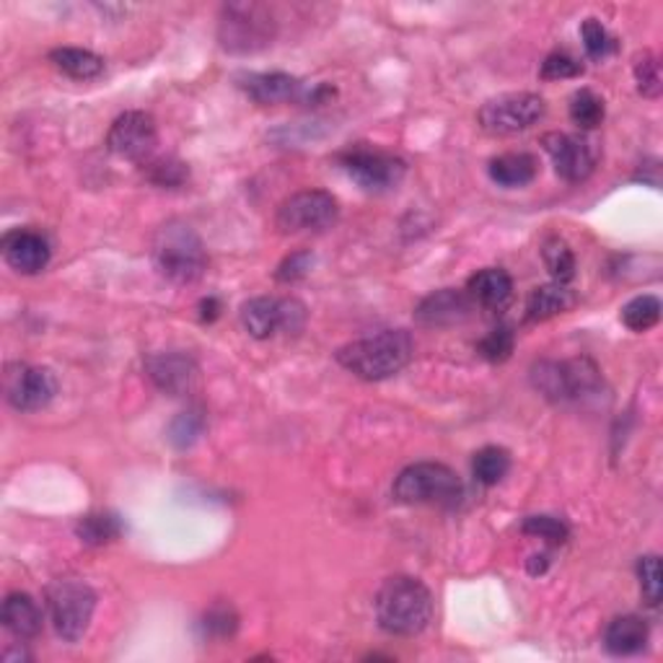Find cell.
<instances>
[{"label": "cell", "mask_w": 663, "mask_h": 663, "mask_svg": "<svg viewBox=\"0 0 663 663\" xmlns=\"http://www.w3.org/2000/svg\"><path fill=\"white\" fill-rule=\"evenodd\" d=\"M145 369H148V376L154 378L158 389L166 394H174V397L190 391L197 373L192 358L182 355V352H161V355L148 358Z\"/></svg>", "instance_id": "obj_17"}, {"label": "cell", "mask_w": 663, "mask_h": 663, "mask_svg": "<svg viewBox=\"0 0 663 663\" xmlns=\"http://www.w3.org/2000/svg\"><path fill=\"white\" fill-rule=\"evenodd\" d=\"M241 86L257 104H286L303 96L301 81L288 73H252Z\"/></svg>", "instance_id": "obj_19"}, {"label": "cell", "mask_w": 663, "mask_h": 663, "mask_svg": "<svg viewBox=\"0 0 663 663\" xmlns=\"http://www.w3.org/2000/svg\"><path fill=\"white\" fill-rule=\"evenodd\" d=\"M275 21L257 3H231L224 9L218 24V39L226 52H260L273 45Z\"/></svg>", "instance_id": "obj_6"}, {"label": "cell", "mask_w": 663, "mask_h": 663, "mask_svg": "<svg viewBox=\"0 0 663 663\" xmlns=\"http://www.w3.org/2000/svg\"><path fill=\"white\" fill-rule=\"evenodd\" d=\"M311 262H314V257H311L309 252L290 254V257H286V260L280 262V267H278V273H275V278H278L280 282L301 280L303 275H306L309 269H311Z\"/></svg>", "instance_id": "obj_39"}, {"label": "cell", "mask_w": 663, "mask_h": 663, "mask_svg": "<svg viewBox=\"0 0 663 663\" xmlns=\"http://www.w3.org/2000/svg\"><path fill=\"white\" fill-rule=\"evenodd\" d=\"M45 599L58 638L75 642L88 632L96 610V593L92 586L79 578H60L47 586Z\"/></svg>", "instance_id": "obj_5"}, {"label": "cell", "mask_w": 663, "mask_h": 663, "mask_svg": "<svg viewBox=\"0 0 663 663\" xmlns=\"http://www.w3.org/2000/svg\"><path fill=\"white\" fill-rule=\"evenodd\" d=\"M203 427H205L203 412H200V410H186V412H182L174 420V423H171V427H169L171 444H174L177 448L192 446L200 438V433H203Z\"/></svg>", "instance_id": "obj_32"}, {"label": "cell", "mask_w": 663, "mask_h": 663, "mask_svg": "<svg viewBox=\"0 0 663 663\" xmlns=\"http://www.w3.org/2000/svg\"><path fill=\"white\" fill-rule=\"evenodd\" d=\"M570 120L580 130H593L604 120V99L589 88H580L570 99Z\"/></svg>", "instance_id": "obj_29"}, {"label": "cell", "mask_w": 663, "mask_h": 663, "mask_svg": "<svg viewBox=\"0 0 663 663\" xmlns=\"http://www.w3.org/2000/svg\"><path fill=\"white\" fill-rule=\"evenodd\" d=\"M570 303H572L570 293L563 286H559V282H552V286H542L529 296L527 320L529 322H547V320H552V316L568 311Z\"/></svg>", "instance_id": "obj_24"}, {"label": "cell", "mask_w": 663, "mask_h": 663, "mask_svg": "<svg viewBox=\"0 0 663 663\" xmlns=\"http://www.w3.org/2000/svg\"><path fill=\"white\" fill-rule=\"evenodd\" d=\"M531 382L547 399L565 402V399H580L599 386L596 369L589 361L552 363L542 361L531 371Z\"/></svg>", "instance_id": "obj_11"}, {"label": "cell", "mask_w": 663, "mask_h": 663, "mask_svg": "<svg viewBox=\"0 0 663 663\" xmlns=\"http://www.w3.org/2000/svg\"><path fill=\"white\" fill-rule=\"evenodd\" d=\"M583 73V65L568 52H552L547 60L542 62V79L544 81H565L578 79Z\"/></svg>", "instance_id": "obj_36"}, {"label": "cell", "mask_w": 663, "mask_h": 663, "mask_svg": "<svg viewBox=\"0 0 663 663\" xmlns=\"http://www.w3.org/2000/svg\"><path fill=\"white\" fill-rule=\"evenodd\" d=\"M156 120L145 112H124L109 128L107 145L114 156L128 161H145L156 150Z\"/></svg>", "instance_id": "obj_13"}, {"label": "cell", "mask_w": 663, "mask_h": 663, "mask_svg": "<svg viewBox=\"0 0 663 663\" xmlns=\"http://www.w3.org/2000/svg\"><path fill=\"white\" fill-rule=\"evenodd\" d=\"M490 179L495 184L516 190V186H527L537 177V158L531 154H503L490 161L487 166Z\"/></svg>", "instance_id": "obj_22"}, {"label": "cell", "mask_w": 663, "mask_h": 663, "mask_svg": "<svg viewBox=\"0 0 663 663\" xmlns=\"http://www.w3.org/2000/svg\"><path fill=\"white\" fill-rule=\"evenodd\" d=\"M0 619H3L5 630L19 640H29L41 630V610L29 593H9L3 601Z\"/></svg>", "instance_id": "obj_20"}, {"label": "cell", "mask_w": 663, "mask_h": 663, "mask_svg": "<svg viewBox=\"0 0 663 663\" xmlns=\"http://www.w3.org/2000/svg\"><path fill=\"white\" fill-rule=\"evenodd\" d=\"M394 497L405 506L456 508L465 497V485L451 467L438 461H418L394 480Z\"/></svg>", "instance_id": "obj_4"}, {"label": "cell", "mask_w": 663, "mask_h": 663, "mask_svg": "<svg viewBox=\"0 0 663 663\" xmlns=\"http://www.w3.org/2000/svg\"><path fill=\"white\" fill-rule=\"evenodd\" d=\"M3 257L21 275H37L50 265V241L32 228H16L3 237Z\"/></svg>", "instance_id": "obj_16"}, {"label": "cell", "mask_w": 663, "mask_h": 663, "mask_svg": "<svg viewBox=\"0 0 663 663\" xmlns=\"http://www.w3.org/2000/svg\"><path fill=\"white\" fill-rule=\"evenodd\" d=\"M337 218H340V205L332 192L303 190L278 207L275 224L282 233H320L335 226Z\"/></svg>", "instance_id": "obj_8"}, {"label": "cell", "mask_w": 663, "mask_h": 663, "mask_svg": "<svg viewBox=\"0 0 663 663\" xmlns=\"http://www.w3.org/2000/svg\"><path fill=\"white\" fill-rule=\"evenodd\" d=\"M376 619L389 635L423 632L433 619V596L423 580L410 576H394L384 580L376 593Z\"/></svg>", "instance_id": "obj_2"}, {"label": "cell", "mask_w": 663, "mask_h": 663, "mask_svg": "<svg viewBox=\"0 0 663 663\" xmlns=\"http://www.w3.org/2000/svg\"><path fill=\"white\" fill-rule=\"evenodd\" d=\"M521 531L529 537L542 539V542L552 544V547H559V544L568 542V537H570L568 523L559 521V518H555V516H529L527 521H523Z\"/></svg>", "instance_id": "obj_30"}, {"label": "cell", "mask_w": 663, "mask_h": 663, "mask_svg": "<svg viewBox=\"0 0 663 663\" xmlns=\"http://www.w3.org/2000/svg\"><path fill=\"white\" fill-rule=\"evenodd\" d=\"M544 150H547L555 171L565 182H583L591 177L593 166H596V154H593L591 143L580 135L565 133H547L542 137Z\"/></svg>", "instance_id": "obj_14"}, {"label": "cell", "mask_w": 663, "mask_h": 663, "mask_svg": "<svg viewBox=\"0 0 663 663\" xmlns=\"http://www.w3.org/2000/svg\"><path fill=\"white\" fill-rule=\"evenodd\" d=\"M638 578H640V586H642V596H646V601L651 606H659L661 604V563H659V555H646L640 557L638 563Z\"/></svg>", "instance_id": "obj_34"}, {"label": "cell", "mask_w": 663, "mask_h": 663, "mask_svg": "<svg viewBox=\"0 0 663 663\" xmlns=\"http://www.w3.org/2000/svg\"><path fill=\"white\" fill-rule=\"evenodd\" d=\"M542 260L544 265H547L550 275L555 278V282H559V286H565V282L576 278V254H572V249L559 237H550L544 241Z\"/></svg>", "instance_id": "obj_27"}, {"label": "cell", "mask_w": 663, "mask_h": 663, "mask_svg": "<svg viewBox=\"0 0 663 663\" xmlns=\"http://www.w3.org/2000/svg\"><path fill=\"white\" fill-rule=\"evenodd\" d=\"M547 565H550V557L547 555H531L527 568H529L531 576H542V572L547 570Z\"/></svg>", "instance_id": "obj_41"}, {"label": "cell", "mask_w": 663, "mask_h": 663, "mask_svg": "<svg viewBox=\"0 0 663 663\" xmlns=\"http://www.w3.org/2000/svg\"><path fill=\"white\" fill-rule=\"evenodd\" d=\"M472 311L474 303L467 296V290L444 288L435 290V293L418 303V309H414V322L435 329L454 327V324L467 322L469 316H472Z\"/></svg>", "instance_id": "obj_15"}, {"label": "cell", "mask_w": 663, "mask_h": 663, "mask_svg": "<svg viewBox=\"0 0 663 663\" xmlns=\"http://www.w3.org/2000/svg\"><path fill=\"white\" fill-rule=\"evenodd\" d=\"M3 391L13 410L37 412L52 402L55 394H58V382H55L50 369L11 363L5 365L3 373Z\"/></svg>", "instance_id": "obj_12"}, {"label": "cell", "mask_w": 663, "mask_h": 663, "mask_svg": "<svg viewBox=\"0 0 663 663\" xmlns=\"http://www.w3.org/2000/svg\"><path fill=\"white\" fill-rule=\"evenodd\" d=\"M237 614L233 610H228V606H216V610H210L205 614L203 622V630L205 635H210V638H231L233 632H237Z\"/></svg>", "instance_id": "obj_38"}, {"label": "cell", "mask_w": 663, "mask_h": 663, "mask_svg": "<svg viewBox=\"0 0 663 663\" xmlns=\"http://www.w3.org/2000/svg\"><path fill=\"white\" fill-rule=\"evenodd\" d=\"M150 257L158 275L177 286H192L205 275L207 252L197 231L184 220H166L158 228L154 244H150Z\"/></svg>", "instance_id": "obj_3"}, {"label": "cell", "mask_w": 663, "mask_h": 663, "mask_svg": "<svg viewBox=\"0 0 663 663\" xmlns=\"http://www.w3.org/2000/svg\"><path fill=\"white\" fill-rule=\"evenodd\" d=\"M340 166L345 174L365 192L397 190L407 174V164L402 158L371 148L348 150V154L340 156Z\"/></svg>", "instance_id": "obj_10"}, {"label": "cell", "mask_w": 663, "mask_h": 663, "mask_svg": "<svg viewBox=\"0 0 663 663\" xmlns=\"http://www.w3.org/2000/svg\"><path fill=\"white\" fill-rule=\"evenodd\" d=\"M414 342L410 332L384 329L378 335L348 342L337 350V363L365 382H384L397 376L412 361Z\"/></svg>", "instance_id": "obj_1"}, {"label": "cell", "mask_w": 663, "mask_h": 663, "mask_svg": "<svg viewBox=\"0 0 663 663\" xmlns=\"http://www.w3.org/2000/svg\"><path fill=\"white\" fill-rule=\"evenodd\" d=\"M241 327L254 340H269L278 332H301L306 322V306L296 299H275V296H260L241 306Z\"/></svg>", "instance_id": "obj_9"}, {"label": "cell", "mask_w": 663, "mask_h": 663, "mask_svg": "<svg viewBox=\"0 0 663 663\" xmlns=\"http://www.w3.org/2000/svg\"><path fill=\"white\" fill-rule=\"evenodd\" d=\"M635 81H638V88L642 96L655 99V96L661 94L659 60L651 58V55H642V60H638V65H635Z\"/></svg>", "instance_id": "obj_37"}, {"label": "cell", "mask_w": 663, "mask_h": 663, "mask_svg": "<svg viewBox=\"0 0 663 663\" xmlns=\"http://www.w3.org/2000/svg\"><path fill=\"white\" fill-rule=\"evenodd\" d=\"M467 296L472 299L474 306L501 311L514 299V280H510V275L501 267L480 269V273H474L472 278H469Z\"/></svg>", "instance_id": "obj_18"}, {"label": "cell", "mask_w": 663, "mask_h": 663, "mask_svg": "<svg viewBox=\"0 0 663 663\" xmlns=\"http://www.w3.org/2000/svg\"><path fill=\"white\" fill-rule=\"evenodd\" d=\"M648 646V625L646 619L625 614L610 622L604 632V648L612 655H635Z\"/></svg>", "instance_id": "obj_21"}, {"label": "cell", "mask_w": 663, "mask_h": 663, "mask_svg": "<svg viewBox=\"0 0 663 663\" xmlns=\"http://www.w3.org/2000/svg\"><path fill=\"white\" fill-rule=\"evenodd\" d=\"M122 534L120 518L112 514H88L75 523V537L88 547H104Z\"/></svg>", "instance_id": "obj_25"}, {"label": "cell", "mask_w": 663, "mask_h": 663, "mask_svg": "<svg viewBox=\"0 0 663 663\" xmlns=\"http://www.w3.org/2000/svg\"><path fill=\"white\" fill-rule=\"evenodd\" d=\"M547 112V104L542 96L521 92V94H503L482 104L480 128L490 135H516L523 130L534 128Z\"/></svg>", "instance_id": "obj_7"}, {"label": "cell", "mask_w": 663, "mask_h": 663, "mask_svg": "<svg viewBox=\"0 0 663 663\" xmlns=\"http://www.w3.org/2000/svg\"><path fill=\"white\" fill-rule=\"evenodd\" d=\"M145 177L158 186H182L190 177V169L177 158H156V161L145 164Z\"/></svg>", "instance_id": "obj_31"}, {"label": "cell", "mask_w": 663, "mask_h": 663, "mask_svg": "<svg viewBox=\"0 0 663 663\" xmlns=\"http://www.w3.org/2000/svg\"><path fill=\"white\" fill-rule=\"evenodd\" d=\"M514 345H516V337H514V332H510V327H497L490 332L485 340L477 345V350H480V355L485 358V361L503 363V361H508L510 352H514Z\"/></svg>", "instance_id": "obj_33"}, {"label": "cell", "mask_w": 663, "mask_h": 663, "mask_svg": "<svg viewBox=\"0 0 663 663\" xmlns=\"http://www.w3.org/2000/svg\"><path fill=\"white\" fill-rule=\"evenodd\" d=\"M661 320V301L655 296H638L622 309V322L632 332H646L659 324Z\"/></svg>", "instance_id": "obj_28"}, {"label": "cell", "mask_w": 663, "mask_h": 663, "mask_svg": "<svg viewBox=\"0 0 663 663\" xmlns=\"http://www.w3.org/2000/svg\"><path fill=\"white\" fill-rule=\"evenodd\" d=\"M50 60L60 73L71 75L75 81H94L104 73V60L99 55L81 50V47H58L50 52Z\"/></svg>", "instance_id": "obj_23"}, {"label": "cell", "mask_w": 663, "mask_h": 663, "mask_svg": "<svg viewBox=\"0 0 663 663\" xmlns=\"http://www.w3.org/2000/svg\"><path fill=\"white\" fill-rule=\"evenodd\" d=\"M200 309H203V322H213V320H218V311H220V306H218V299H203V303H200Z\"/></svg>", "instance_id": "obj_40"}, {"label": "cell", "mask_w": 663, "mask_h": 663, "mask_svg": "<svg viewBox=\"0 0 663 663\" xmlns=\"http://www.w3.org/2000/svg\"><path fill=\"white\" fill-rule=\"evenodd\" d=\"M508 469H510V456L506 448H501V446L480 448L472 459L474 480L485 487L497 485V482L508 474Z\"/></svg>", "instance_id": "obj_26"}, {"label": "cell", "mask_w": 663, "mask_h": 663, "mask_svg": "<svg viewBox=\"0 0 663 663\" xmlns=\"http://www.w3.org/2000/svg\"><path fill=\"white\" fill-rule=\"evenodd\" d=\"M580 37H583V47L589 52V58L601 60L606 52L612 50V37L606 34L604 24L599 19H586L580 26Z\"/></svg>", "instance_id": "obj_35"}]
</instances>
